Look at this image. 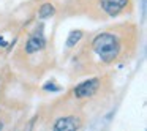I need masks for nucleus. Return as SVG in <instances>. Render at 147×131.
I'll return each mask as SVG.
<instances>
[{
	"instance_id": "f257e3e1",
	"label": "nucleus",
	"mask_w": 147,
	"mask_h": 131,
	"mask_svg": "<svg viewBox=\"0 0 147 131\" xmlns=\"http://www.w3.org/2000/svg\"><path fill=\"white\" fill-rule=\"evenodd\" d=\"M92 49L103 63H112L114 60H117L119 54H120V43L115 35L109 32H103L93 38Z\"/></svg>"
},
{
	"instance_id": "f03ea898",
	"label": "nucleus",
	"mask_w": 147,
	"mask_h": 131,
	"mask_svg": "<svg viewBox=\"0 0 147 131\" xmlns=\"http://www.w3.org/2000/svg\"><path fill=\"white\" fill-rule=\"evenodd\" d=\"M98 89H100V79L98 77H93V79H87V81H84V82L78 84V85L74 87L73 93H74L76 98L86 99V98H92V96L98 92Z\"/></svg>"
},
{
	"instance_id": "7ed1b4c3",
	"label": "nucleus",
	"mask_w": 147,
	"mask_h": 131,
	"mask_svg": "<svg viewBox=\"0 0 147 131\" xmlns=\"http://www.w3.org/2000/svg\"><path fill=\"white\" fill-rule=\"evenodd\" d=\"M127 3L128 0H100V7L109 17L119 16L127 8Z\"/></svg>"
},
{
	"instance_id": "20e7f679",
	"label": "nucleus",
	"mask_w": 147,
	"mask_h": 131,
	"mask_svg": "<svg viewBox=\"0 0 147 131\" xmlns=\"http://www.w3.org/2000/svg\"><path fill=\"white\" fill-rule=\"evenodd\" d=\"M81 128V122L78 117L74 115H65V117H59L55 118L52 130L55 131H67V130H78Z\"/></svg>"
},
{
	"instance_id": "39448f33",
	"label": "nucleus",
	"mask_w": 147,
	"mask_h": 131,
	"mask_svg": "<svg viewBox=\"0 0 147 131\" xmlns=\"http://www.w3.org/2000/svg\"><path fill=\"white\" fill-rule=\"evenodd\" d=\"M46 44V40H45V35H43L41 30L35 32L26 43V52L27 54H33V52H38L45 48Z\"/></svg>"
},
{
	"instance_id": "423d86ee",
	"label": "nucleus",
	"mask_w": 147,
	"mask_h": 131,
	"mask_svg": "<svg viewBox=\"0 0 147 131\" xmlns=\"http://www.w3.org/2000/svg\"><path fill=\"white\" fill-rule=\"evenodd\" d=\"M81 38H82V32H81V30H73L67 38V46L68 48H74V46L79 43Z\"/></svg>"
},
{
	"instance_id": "0eeeda50",
	"label": "nucleus",
	"mask_w": 147,
	"mask_h": 131,
	"mask_svg": "<svg viewBox=\"0 0 147 131\" xmlns=\"http://www.w3.org/2000/svg\"><path fill=\"white\" fill-rule=\"evenodd\" d=\"M54 13H55V10H54V7H52L51 3H43L41 5V8H40V17L41 19H48V17H51V16H54Z\"/></svg>"
},
{
	"instance_id": "6e6552de",
	"label": "nucleus",
	"mask_w": 147,
	"mask_h": 131,
	"mask_svg": "<svg viewBox=\"0 0 147 131\" xmlns=\"http://www.w3.org/2000/svg\"><path fill=\"white\" fill-rule=\"evenodd\" d=\"M45 89H46V90H59V87L54 85V84H46Z\"/></svg>"
},
{
	"instance_id": "1a4fd4ad",
	"label": "nucleus",
	"mask_w": 147,
	"mask_h": 131,
	"mask_svg": "<svg viewBox=\"0 0 147 131\" xmlns=\"http://www.w3.org/2000/svg\"><path fill=\"white\" fill-rule=\"evenodd\" d=\"M2 128H3V123H2V122H0V130H2Z\"/></svg>"
}]
</instances>
